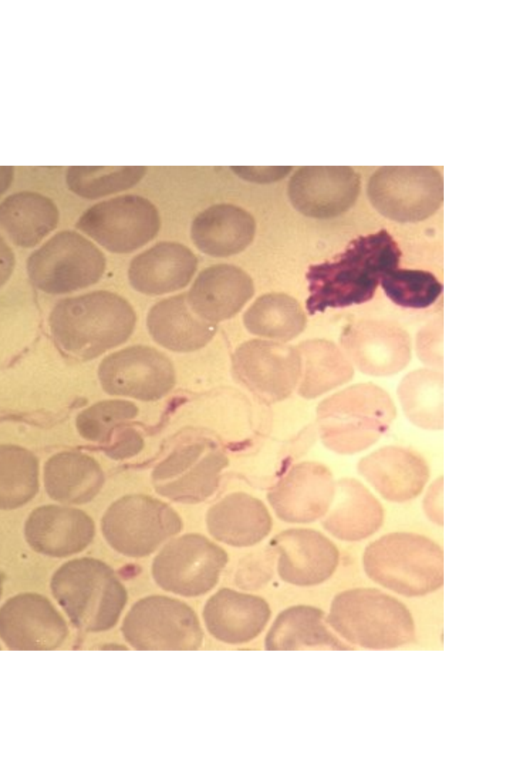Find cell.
<instances>
[{
    "instance_id": "obj_6",
    "label": "cell",
    "mask_w": 512,
    "mask_h": 768,
    "mask_svg": "<svg viewBox=\"0 0 512 768\" xmlns=\"http://www.w3.org/2000/svg\"><path fill=\"white\" fill-rule=\"evenodd\" d=\"M367 576L406 597L423 596L443 585V550L430 538L389 533L371 542L363 554Z\"/></svg>"
},
{
    "instance_id": "obj_32",
    "label": "cell",
    "mask_w": 512,
    "mask_h": 768,
    "mask_svg": "<svg viewBox=\"0 0 512 768\" xmlns=\"http://www.w3.org/2000/svg\"><path fill=\"white\" fill-rule=\"evenodd\" d=\"M325 613L313 606L298 605L283 610L275 619L266 638L267 650L318 648L351 650L324 623Z\"/></svg>"
},
{
    "instance_id": "obj_1",
    "label": "cell",
    "mask_w": 512,
    "mask_h": 768,
    "mask_svg": "<svg viewBox=\"0 0 512 768\" xmlns=\"http://www.w3.org/2000/svg\"><path fill=\"white\" fill-rule=\"evenodd\" d=\"M401 251L385 229L359 236L331 261L311 265L306 273L309 314L371 300L383 275L398 268Z\"/></svg>"
},
{
    "instance_id": "obj_24",
    "label": "cell",
    "mask_w": 512,
    "mask_h": 768,
    "mask_svg": "<svg viewBox=\"0 0 512 768\" xmlns=\"http://www.w3.org/2000/svg\"><path fill=\"white\" fill-rule=\"evenodd\" d=\"M198 259L185 245L159 242L135 256L128 268L132 288L146 295H162L186 287L196 273Z\"/></svg>"
},
{
    "instance_id": "obj_42",
    "label": "cell",
    "mask_w": 512,
    "mask_h": 768,
    "mask_svg": "<svg viewBox=\"0 0 512 768\" xmlns=\"http://www.w3.org/2000/svg\"><path fill=\"white\" fill-rule=\"evenodd\" d=\"M230 169L239 178L257 184H269L285 178L292 170L291 166H231Z\"/></svg>"
},
{
    "instance_id": "obj_7",
    "label": "cell",
    "mask_w": 512,
    "mask_h": 768,
    "mask_svg": "<svg viewBox=\"0 0 512 768\" xmlns=\"http://www.w3.org/2000/svg\"><path fill=\"white\" fill-rule=\"evenodd\" d=\"M182 528V519L174 508L139 493L112 502L101 519V531L109 546L131 558L151 555Z\"/></svg>"
},
{
    "instance_id": "obj_21",
    "label": "cell",
    "mask_w": 512,
    "mask_h": 768,
    "mask_svg": "<svg viewBox=\"0 0 512 768\" xmlns=\"http://www.w3.org/2000/svg\"><path fill=\"white\" fill-rule=\"evenodd\" d=\"M24 535L37 553L63 558L86 549L94 539L95 523L83 510L44 505L28 516Z\"/></svg>"
},
{
    "instance_id": "obj_38",
    "label": "cell",
    "mask_w": 512,
    "mask_h": 768,
    "mask_svg": "<svg viewBox=\"0 0 512 768\" xmlns=\"http://www.w3.org/2000/svg\"><path fill=\"white\" fill-rule=\"evenodd\" d=\"M139 414L138 406L132 401L109 399L99 401L82 410L76 417V428L80 436L93 443L107 447L123 424Z\"/></svg>"
},
{
    "instance_id": "obj_10",
    "label": "cell",
    "mask_w": 512,
    "mask_h": 768,
    "mask_svg": "<svg viewBox=\"0 0 512 768\" xmlns=\"http://www.w3.org/2000/svg\"><path fill=\"white\" fill-rule=\"evenodd\" d=\"M372 206L384 217L413 223L433 215L443 202V179L429 166L381 167L367 185Z\"/></svg>"
},
{
    "instance_id": "obj_35",
    "label": "cell",
    "mask_w": 512,
    "mask_h": 768,
    "mask_svg": "<svg viewBox=\"0 0 512 768\" xmlns=\"http://www.w3.org/2000/svg\"><path fill=\"white\" fill-rule=\"evenodd\" d=\"M397 394L411 423L427 430L443 428V375L432 369L407 374Z\"/></svg>"
},
{
    "instance_id": "obj_14",
    "label": "cell",
    "mask_w": 512,
    "mask_h": 768,
    "mask_svg": "<svg viewBox=\"0 0 512 768\" xmlns=\"http://www.w3.org/2000/svg\"><path fill=\"white\" fill-rule=\"evenodd\" d=\"M102 389L112 396L152 402L166 396L176 384L170 358L146 345H133L106 356L98 367Z\"/></svg>"
},
{
    "instance_id": "obj_27",
    "label": "cell",
    "mask_w": 512,
    "mask_h": 768,
    "mask_svg": "<svg viewBox=\"0 0 512 768\" xmlns=\"http://www.w3.org/2000/svg\"><path fill=\"white\" fill-rule=\"evenodd\" d=\"M191 239L202 253L229 257L244 251L253 241L256 222L252 214L234 204H214L196 215Z\"/></svg>"
},
{
    "instance_id": "obj_26",
    "label": "cell",
    "mask_w": 512,
    "mask_h": 768,
    "mask_svg": "<svg viewBox=\"0 0 512 768\" xmlns=\"http://www.w3.org/2000/svg\"><path fill=\"white\" fill-rule=\"evenodd\" d=\"M206 527L217 541L249 547L268 536L272 517L260 499L245 492H233L208 509Z\"/></svg>"
},
{
    "instance_id": "obj_36",
    "label": "cell",
    "mask_w": 512,
    "mask_h": 768,
    "mask_svg": "<svg viewBox=\"0 0 512 768\" xmlns=\"http://www.w3.org/2000/svg\"><path fill=\"white\" fill-rule=\"evenodd\" d=\"M39 490V461L30 450L0 445V509L12 510L31 501Z\"/></svg>"
},
{
    "instance_id": "obj_8",
    "label": "cell",
    "mask_w": 512,
    "mask_h": 768,
    "mask_svg": "<svg viewBox=\"0 0 512 768\" xmlns=\"http://www.w3.org/2000/svg\"><path fill=\"white\" fill-rule=\"evenodd\" d=\"M106 258L83 235L62 230L27 259V273L39 290L53 295L71 293L96 284L104 274Z\"/></svg>"
},
{
    "instance_id": "obj_22",
    "label": "cell",
    "mask_w": 512,
    "mask_h": 768,
    "mask_svg": "<svg viewBox=\"0 0 512 768\" xmlns=\"http://www.w3.org/2000/svg\"><path fill=\"white\" fill-rule=\"evenodd\" d=\"M357 469L383 498L396 503L418 496L429 479L426 460L400 446H385L370 453L358 462Z\"/></svg>"
},
{
    "instance_id": "obj_43",
    "label": "cell",
    "mask_w": 512,
    "mask_h": 768,
    "mask_svg": "<svg viewBox=\"0 0 512 768\" xmlns=\"http://www.w3.org/2000/svg\"><path fill=\"white\" fill-rule=\"evenodd\" d=\"M442 484L443 478L440 477L430 486L426 497L423 500L425 513L431 521L438 525H443Z\"/></svg>"
},
{
    "instance_id": "obj_12",
    "label": "cell",
    "mask_w": 512,
    "mask_h": 768,
    "mask_svg": "<svg viewBox=\"0 0 512 768\" xmlns=\"http://www.w3.org/2000/svg\"><path fill=\"white\" fill-rule=\"evenodd\" d=\"M161 220L156 206L139 195H121L86 209L75 226L112 253H131L153 240Z\"/></svg>"
},
{
    "instance_id": "obj_5",
    "label": "cell",
    "mask_w": 512,
    "mask_h": 768,
    "mask_svg": "<svg viewBox=\"0 0 512 768\" xmlns=\"http://www.w3.org/2000/svg\"><path fill=\"white\" fill-rule=\"evenodd\" d=\"M326 622L345 640L366 649H394L415 638L408 608L375 588H355L337 594Z\"/></svg>"
},
{
    "instance_id": "obj_41",
    "label": "cell",
    "mask_w": 512,
    "mask_h": 768,
    "mask_svg": "<svg viewBox=\"0 0 512 768\" xmlns=\"http://www.w3.org/2000/svg\"><path fill=\"white\" fill-rule=\"evenodd\" d=\"M441 333L439 323L431 324L421 331L417 342L421 361L436 368L442 367Z\"/></svg>"
},
{
    "instance_id": "obj_40",
    "label": "cell",
    "mask_w": 512,
    "mask_h": 768,
    "mask_svg": "<svg viewBox=\"0 0 512 768\" xmlns=\"http://www.w3.org/2000/svg\"><path fill=\"white\" fill-rule=\"evenodd\" d=\"M144 444V439L137 430L124 426L117 432L111 443L102 450L111 459L123 460L137 455Z\"/></svg>"
},
{
    "instance_id": "obj_17",
    "label": "cell",
    "mask_w": 512,
    "mask_h": 768,
    "mask_svg": "<svg viewBox=\"0 0 512 768\" xmlns=\"http://www.w3.org/2000/svg\"><path fill=\"white\" fill-rule=\"evenodd\" d=\"M287 191L293 207L304 216L330 219L354 205L360 178L347 166H306L291 176Z\"/></svg>"
},
{
    "instance_id": "obj_25",
    "label": "cell",
    "mask_w": 512,
    "mask_h": 768,
    "mask_svg": "<svg viewBox=\"0 0 512 768\" xmlns=\"http://www.w3.org/2000/svg\"><path fill=\"white\" fill-rule=\"evenodd\" d=\"M271 611L261 597L222 588L212 595L203 609L209 633L228 644L253 640L265 628Z\"/></svg>"
},
{
    "instance_id": "obj_2",
    "label": "cell",
    "mask_w": 512,
    "mask_h": 768,
    "mask_svg": "<svg viewBox=\"0 0 512 768\" xmlns=\"http://www.w3.org/2000/svg\"><path fill=\"white\" fill-rule=\"evenodd\" d=\"M48 323L62 352L87 361L126 342L134 331L136 314L120 295L97 290L59 300Z\"/></svg>"
},
{
    "instance_id": "obj_28",
    "label": "cell",
    "mask_w": 512,
    "mask_h": 768,
    "mask_svg": "<svg viewBox=\"0 0 512 768\" xmlns=\"http://www.w3.org/2000/svg\"><path fill=\"white\" fill-rule=\"evenodd\" d=\"M148 332L160 346L174 352H193L214 337L217 325L193 312L186 293L165 298L154 304L146 318Z\"/></svg>"
},
{
    "instance_id": "obj_13",
    "label": "cell",
    "mask_w": 512,
    "mask_h": 768,
    "mask_svg": "<svg viewBox=\"0 0 512 768\" xmlns=\"http://www.w3.org/2000/svg\"><path fill=\"white\" fill-rule=\"evenodd\" d=\"M229 460L216 443L197 439L174 448L151 472L157 494L175 502L194 504L217 490Z\"/></svg>"
},
{
    "instance_id": "obj_44",
    "label": "cell",
    "mask_w": 512,
    "mask_h": 768,
    "mask_svg": "<svg viewBox=\"0 0 512 768\" xmlns=\"http://www.w3.org/2000/svg\"><path fill=\"white\" fill-rule=\"evenodd\" d=\"M15 267V255L0 235V288L9 280Z\"/></svg>"
},
{
    "instance_id": "obj_23",
    "label": "cell",
    "mask_w": 512,
    "mask_h": 768,
    "mask_svg": "<svg viewBox=\"0 0 512 768\" xmlns=\"http://www.w3.org/2000/svg\"><path fill=\"white\" fill-rule=\"evenodd\" d=\"M253 294L252 278L240 267L225 263L202 270L186 293L193 312L216 325L236 315Z\"/></svg>"
},
{
    "instance_id": "obj_15",
    "label": "cell",
    "mask_w": 512,
    "mask_h": 768,
    "mask_svg": "<svg viewBox=\"0 0 512 768\" xmlns=\"http://www.w3.org/2000/svg\"><path fill=\"white\" fill-rule=\"evenodd\" d=\"M236 380L267 403L287 398L302 373L298 348L261 339L242 343L232 355Z\"/></svg>"
},
{
    "instance_id": "obj_3",
    "label": "cell",
    "mask_w": 512,
    "mask_h": 768,
    "mask_svg": "<svg viewBox=\"0 0 512 768\" xmlns=\"http://www.w3.org/2000/svg\"><path fill=\"white\" fill-rule=\"evenodd\" d=\"M50 588L72 624L85 632L113 628L127 603V591L102 560L81 557L61 565Z\"/></svg>"
},
{
    "instance_id": "obj_18",
    "label": "cell",
    "mask_w": 512,
    "mask_h": 768,
    "mask_svg": "<svg viewBox=\"0 0 512 768\" xmlns=\"http://www.w3.org/2000/svg\"><path fill=\"white\" fill-rule=\"evenodd\" d=\"M346 356L363 373L390 376L411 358L409 335L394 322L363 320L347 326L340 338Z\"/></svg>"
},
{
    "instance_id": "obj_19",
    "label": "cell",
    "mask_w": 512,
    "mask_h": 768,
    "mask_svg": "<svg viewBox=\"0 0 512 768\" xmlns=\"http://www.w3.org/2000/svg\"><path fill=\"white\" fill-rule=\"evenodd\" d=\"M335 491L336 482L327 466L304 461L294 465L267 498L281 520L311 523L327 514Z\"/></svg>"
},
{
    "instance_id": "obj_29",
    "label": "cell",
    "mask_w": 512,
    "mask_h": 768,
    "mask_svg": "<svg viewBox=\"0 0 512 768\" xmlns=\"http://www.w3.org/2000/svg\"><path fill=\"white\" fill-rule=\"evenodd\" d=\"M384 522L378 499L358 480L342 478L322 526L342 541H360L373 535Z\"/></svg>"
},
{
    "instance_id": "obj_46",
    "label": "cell",
    "mask_w": 512,
    "mask_h": 768,
    "mask_svg": "<svg viewBox=\"0 0 512 768\" xmlns=\"http://www.w3.org/2000/svg\"><path fill=\"white\" fill-rule=\"evenodd\" d=\"M1 595H2V578L0 576V598H1Z\"/></svg>"
},
{
    "instance_id": "obj_20",
    "label": "cell",
    "mask_w": 512,
    "mask_h": 768,
    "mask_svg": "<svg viewBox=\"0 0 512 768\" xmlns=\"http://www.w3.org/2000/svg\"><path fill=\"white\" fill-rule=\"evenodd\" d=\"M270 546L279 555L278 575L296 586L323 583L332 576L339 563L336 545L313 529H287L274 536Z\"/></svg>"
},
{
    "instance_id": "obj_30",
    "label": "cell",
    "mask_w": 512,
    "mask_h": 768,
    "mask_svg": "<svg viewBox=\"0 0 512 768\" xmlns=\"http://www.w3.org/2000/svg\"><path fill=\"white\" fill-rule=\"evenodd\" d=\"M44 487L48 496L65 504L92 501L105 482L104 472L92 456L78 451L52 455L44 465Z\"/></svg>"
},
{
    "instance_id": "obj_16",
    "label": "cell",
    "mask_w": 512,
    "mask_h": 768,
    "mask_svg": "<svg viewBox=\"0 0 512 768\" xmlns=\"http://www.w3.org/2000/svg\"><path fill=\"white\" fill-rule=\"evenodd\" d=\"M67 635L64 618L43 595L21 593L0 607V639L11 650H54Z\"/></svg>"
},
{
    "instance_id": "obj_37",
    "label": "cell",
    "mask_w": 512,
    "mask_h": 768,
    "mask_svg": "<svg viewBox=\"0 0 512 768\" xmlns=\"http://www.w3.org/2000/svg\"><path fill=\"white\" fill-rule=\"evenodd\" d=\"M145 173V166H70L65 182L75 195L94 200L134 187Z\"/></svg>"
},
{
    "instance_id": "obj_33",
    "label": "cell",
    "mask_w": 512,
    "mask_h": 768,
    "mask_svg": "<svg viewBox=\"0 0 512 768\" xmlns=\"http://www.w3.org/2000/svg\"><path fill=\"white\" fill-rule=\"evenodd\" d=\"M298 350L302 359L299 394L304 398L318 397L353 377L351 361L330 341H307Z\"/></svg>"
},
{
    "instance_id": "obj_45",
    "label": "cell",
    "mask_w": 512,
    "mask_h": 768,
    "mask_svg": "<svg viewBox=\"0 0 512 768\" xmlns=\"http://www.w3.org/2000/svg\"><path fill=\"white\" fill-rule=\"evenodd\" d=\"M13 166H0V197L11 187L14 180Z\"/></svg>"
},
{
    "instance_id": "obj_4",
    "label": "cell",
    "mask_w": 512,
    "mask_h": 768,
    "mask_svg": "<svg viewBox=\"0 0 512 768\" xmlns=\"http://www.w3.org/2000/svg\"><path fill=\"white\" fill-rule=\"evenodd\" d=\"M316 413L324 446L350 455L367 449L387 432L396 417V407L385 390L361 383L327 397Z\"/></svg>"
},
{
    "instance_id": "obj_31",
    "label": "cell",
    "mask_w": 512,
    "mask_h": 768,
    "mask_svg": "<svg viewBox=\"0 0 512 768\" xmlns=\"http://www.w3.org/2000/svg\"><path fill=\"white\" fill-rule=\"evenodd\" d=\"M59 219L55 202L39 192H15L0 202V229L22 248L39 244L56 229Z\"/></svg>"
},
{
    "instance_id": "obj_9",
    "label": "cell",
    "mask_w": 512,
    "mask_h": 768,
    "mask_svg": "<svg viewBox=\"0 0 512 768\" xmlns=\"http://www.w3.org/2000/svg\"><path fill=\"white\" fill-rule=\"evenodd\" d=\"M121 632L136 650H195L203 640L192 608L162 595L138 600L126 614Z\"/></svg>"
},
{
    "instance_id": "obj_34",
    "label": "cell",
    "mask_w": 512,
    "mask_h": 768,
    "mask_svg": "<svg viewBox=\"0 0 512 768\" xmlns=\"http://www.w3.org/2000/svg\"><path fill=\"white\" fill-rule=\"evenodd\" d=\"M306 322L299 302L279 292L261 295L243 315V323L251 334L283 342L297 337Z\"/></svg>"
},
{
    "instance_id": "obj_39",
    "label": "cell",
    "mask_w": 512,
    "mask_h": 768,
    "mask_svg": "<svg viewBox=\"0 0 512 768\" xmlns=\"http://www.w3.org/2000/svg\"><path fill=\"white\" fill-rule=\"evenodd\" d=\"M380 283L386 296L405 308H427L443 291L442 283L433 273L418 269H392L383 275Z\"/></svg>"
},
{
    "instance_id": "obj_11",
    "label": "cell",
    "mask_w": 512,
    "mask_h": 768,
    "mask_svg": "<svg viewBox=\"0 0 512 768\" xmlns=\"http://www.w3.org/2000/svg\"><path fill=\"white\" fill-rule=\"evenodd\" d=\"M228 562L227 552L199 533L170 540L154 557L151 573L165 591L184 597L201 596L213 589Z\"/></svg>"
}]
</instances>
